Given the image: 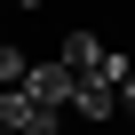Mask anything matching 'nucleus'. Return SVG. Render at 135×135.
<instances>
[{
    "label": "nucleus",
    "mask_w": 135,
    "mask_h": 135,
    "mask_svg": "<svg viewBox=\"0 0 135 135\" xmlns=\"http://www.w3.org/2000/svg\"><path fill=\"white\" fill-rule=\"evenodd\" d=\"M72 88H80V72H72V64H64V56H48V64H32V80H24V95L40 103V111H72Z\"/></svg>",
    "instance_id": "nucleus-1"
},
{
    "label": "nucleus",
    "mask_w": 135,
    "mask_h": 135,
    "mask_svg": "<svg viewBox=\"0 0 135 135\" xmlns=\"http://www.w3.org/2000/svg\"><path fill=\"white\" fill-rule=\"evenodd\" d=\"M0 127H8V135H56L64 119H56V111H40L24 88H8V95H0Z\"/></svg>",
    "instance_id": "nucleus-2"
},
{
    "label": "nucleus",
    "mask_w": 135,
    "mask_h": 135,
    "mask_svg": "<svg viewBox=\"0 0 135 135\" xmlns=\"http://www.w3.org/2000/svg\"><path fill=\"white\" fill-rule=\"evenodd\" d=\"M72 111H80V119H95V127H103V119H119V95H111V88H103V80H95V72H80V88H72Z\"/></svg>",
    "instance_id": "nucleus-3"
},
{
    "label": "nucleus",
    "mask_w": 135,
    "mask_h": 135,
    "mask_svg": "<svg viewBox=\"0 0 135 135\" xmlns=\"http://www.w3.org/2000/svg\"><path fill=\"white\" fill-rule=\"evenodd\" d=\"M64 64H72V72H95V64H103V40L95 32H64V48H56Z\"/></svg>",
    "instance_id": "nucleus-4"
},
{
    "label": "nucleus",
    "mask_w": 135,
    "mask_h": 135,
    "mask_svg": "<svg viewBox=\"0 0 135 135\" xmlns=\"http://www.w3.org/2000/svg\"><path fill=\"white\" fill-rule=\"evenodd\" d=\"M32 80V56L16 48V40H0V95H8V88H24Z\"/></svg>",
    "instance_id": "nucleus-5"
},
{
    "label": "nucleus",
    "mask_w": 135,
    "mask_h": 135,
    "mask_svg": "<svg viewBox=\"0 0 135 135\" xmlns=\"http://www.w3.org/2000/svg\"><path fill=\"white\" fill-rule=\"evenodd\" d=\"M95 80H103V88H111V95H119V88H127V80H135V64H127V56H119V48H103V64H95Z\"/></svg>",
    "instance_id": "nucleus-6"
},
{
    "label": "nucleus",
    "mask_w": 135,
    "mask_h": 135,
    "mask_svg": "<svg viewBox=\"0 0 135 135\" xmlns=\"http://www.w3.org/2000/svg\"><path fill=\"white\" fill-rule=\"evenodd\" d=\"M8 8H16V16H40V8H48V0H8Z\"/></svg>",
    "instance_id": "nucleus-7"
},
{
    "label": "nucleus",
    "mask_w": 135,
    "mask_h": 135,
    "mask_svg": "<svg viewBox=\"0 0 135 135\" xmlns=\"http://www.w3.org/2000/svg\"><path fill=\"white\" fill-rule=\"evenodd\" d=\"M0 135H8V127H0Z\"/></svg>",
    "instance_id": "nucleus-8"
},
{
    "label": "nucleus",
    "mask_w": 135,
    "mask_h": 135,
    "mask_svg": "<svg viewBox=\"0 0 135 135\" xmlns=\"http://www.w3.org/2000/svg\"><path fill=\"white\" fill-rule=\"evenodd\" d=\"M56 135H64V127H56Z\"/></svg>",
    "instance_id": "nucleus-9"
}]
</instances>
